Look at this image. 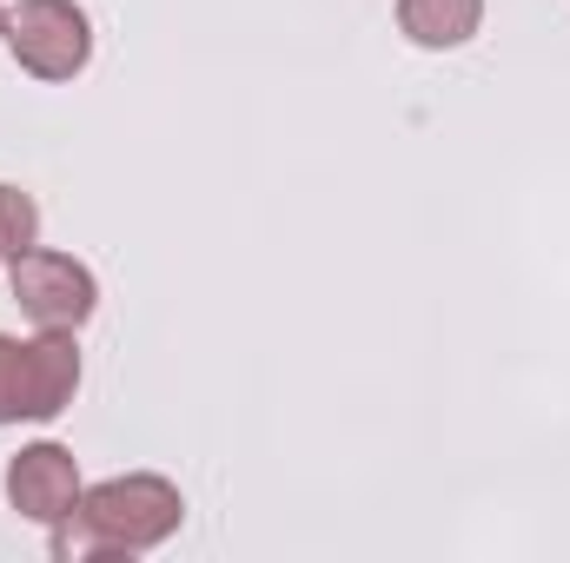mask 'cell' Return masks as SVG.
<instances>
[{
  "label": "cell",
  "instance_id": "1",
  "mask_svg": "<svg viewBox=\"0 0 570 563\" xmlns=\"http://www.w3.org/2000/svg\"><path fill=\"white\" fill-rule=\"evenodd\" d=\"M179 524H186L179 484H166L153 471H127V477L80 491L73 517L53 524V557H140V551H159Z\"/></svg>",
  "mask_w": 570,
  "mask_h": 563
},
{
  "label": "cell",
  "instance_id": "2",
  "mask_svg": "<svg viewBox=\"0 0 570 563\" xmlns=\"http://www.w3.org/2000/svg\"><path fill=\"white\" fill-rule=\"evenodd\" d=\"M80 392V345L73 332H33L7 338L0 332V424H47L60 418Z\"/></svg>",
  "mask_w": 570,
  "mask_h": 563
},
{
  "label": "cell",
  "instance_id": "3",
  "mask_svg": "<svg viewBox=\"0 0 570 563\" xmlns=\"http://www.w3.org/2000/svg\"><path fill=\"white\" fill-rule=\"evenodd\" d=\"M7 53L33 80H73L94 60V20L73 0H20L7 13Z\"/></svg>",
  "mask_w": 570,
  "mask_h": 563
},
{
  "label": "cell",
  "instance_id": "4",
  "mask_svg": "<svg viewBox=\"0 0 570 563\" xmlns=\"http://www.w3.org/2000/svg\"><path fill=\"white\" fill-rule=\"evenodd\" d=\"M7 285H13V305H20L40 332H80V325L94 318V305H100L94 273H87L73 253H47V246L20 253V259L7 266Z\"/></svg>",
  "mask_w": 570,
  "mask_h": 563
},
{
  "label": "cell",
  "instance_id": "5",
  "mask_svg": "<svg viewBox=\"0 0 570 563\" xmlns=\"http://www.w3.org/2000/svg\"><path fill=\"white\" fill-rule=\"evenodd\" d=\"M80 464H73V451L67 444H27V451H13V464H7V504L27 517V524H60V517H73V504H80Z\"/></svg>",
  "mask_w": 570,
  "mask_h": 563
},
{
  "label": "cell",
  "instance_id": "6",
  "mask_svg": "<svg viewBox=\"0 0 570 563\" xmlns=\"http://www.w3.org/2000/svg\"><path fill=\"white\" fill-rule=\"evenodd\" d=\"M484 20V0H399V33L425 53L464 47Z\"/></svg>",
  "mask_w": 570,
  "mask_h": 563
},
{
  "label": "cell",
  "instance_id": "7",
  "mask_svg": "<svg viewBox=\"0 0 570 563\" xmlns=\"http://www.w3.org/2000/svg\"><path fill=\"white\" fill-rule=\"evenodd\" d=\"M33 246H40V206H33V192H20V186L0 179V259L13 266Z\"/></svg>",
  "mask_w": 570,
  "mask_h": 563
},
{
  "label": "cell",
  "instance_id": "8",
  "mask_svg": "<svg viewBox=\"0 0 570 563\" xmlns=\"http://www.w3.org/2000/svg\"><path fill=\"white\" fill-rule=\"evenodd\" d=\"M0 33H7V7H0Z\"/></svg>",
  "mask_w": 570,
  "mask_h": 563
}]
</instances>
